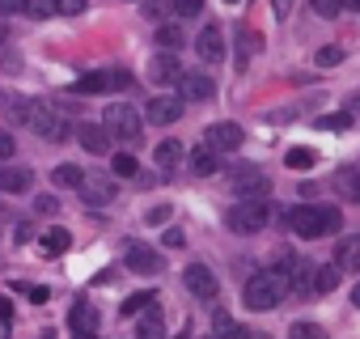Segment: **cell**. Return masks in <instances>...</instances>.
<instances>
[{
  "label": "cell",
  "instance_id": "f907efd6",
  "mask_svg": "<svg viewBox=\"0 0 360 339\" xmlns=\"http://www.w3.org/2000/svg\"><path fill=\"white\" fill-rule=\"evenodd\" d=\"M343 5H347V9H356V13H360V0H343Z\"/></svg>",
  "mask_w": 360,
  "mask_h": 339
},
{
  "label": "cell",
  "instance_id": "cb8c5ba5",
  "mask_svg": "<svg viewBox=\"0 0 360 339\" xmlns=\"http://www.w3.org/2000/svg\"><path fill=\"white\" fill-rule=\"evenodd\" d=\"M153 161H157L161 170H174L178 161H183V144H178V140H161V144L153 148Z\"/></svg>",
  "mask_w": 360,
  "mask_h": 339
},
{
  "label": "cell",
  "instance_id": "d6a6232c",
  "mask_svg": "<svg viewBox=\"0 0 360 339\" xmlns=\"http://www.w3.org/2000/svg\"><path fill=\"white\" fill-rule=\"evenodd\" d=\"M157 43L169 47V51H174V47H183V30H178V26H161V30H157Z\"/></svg>",
  "mask_w": 360,
  "mask_h": 339
},
{
  "label": "cell",
  "instance_id": "9c48e42d",
  "mask_svg": "<svg viewBox=\"0 0 360 339\" xmlns=\"http://www.w3.org/2000/svg\"><path fill=\"white\" fill-rule=\"evenodd\" d=\"M195 51H200L204 64H221L225 60V30L221 26H204L200 39H195Z\"/></svg>",
  "mask_w": 360,
  "mask_h": 339
},
{
  "label": "cell",
  "instance_id": "7c38bea8",
  "mask_svg": "<svg viewBox=\"0 0 360 339\" xmlns=\"http://www.w3.org/2000/svg\"><path fill=\"white\" fill-rule=\"evenodd\" d=\"M123 263H127L131 271H140V276H157V271L165 267V263H161V255H157L153 246H140V242H136V246H127Z\"/></svg>",
  "mask_w": 360,
  "mask_h": 339
},
{
  "label": "cell",
  "instance_id": "484cf974",
  "mask_svg": "<svg viewBox=\"0 0 360 339\" xmlns=\"http://www.w3.org/2000/svg\"><path fill=\"white\" fill-rule=\"evenodd\" d=\"M335 284H339V267H335V263L314 267V280H309V288H314V293H330Z\"/></svg>",
  "mask_w": 360,
  "mask_h": 339
},
{
  "label": "cell",
  "instance_id": "9a60e30c",
  "mask_svg": "<svg viewBox=\"0 0 360 339\" xmlns=\"http://www.w3.org/2000/svg\"><path fill=\"white\" fill-rule=\"evenodd\" d=\"M68 326H72V335H98V309L85 305V301H77L68 309Z\"/></svg>",
  "mask_w": 360,
  "mask_h": 339
},
{
  "label": "cell",
  "instance_id": "f1b7e54d",
  "mask_svg": "<svg viewBox=\"0 0 360 339\" xmlns=\"http://www.w3.org/2000/svg\"><path fill=\"white\" fill-rule=\"evenodd\" d=\"M284 161H288V170H309V165L318 161V153H314V148H288Z\"/></svg>",
  "mask_w": 360,
  "mask_h": 339
},
{
  "label": "cell",
  "instance_id": "bcb514c9",
  "mask_svg": "<svg viewBox=\"0 0 360 339\" xmlns=\"http://www.w3.org/2000/svg\"><path fill=\"white\" fill-rule=\"evenodd\" d=\"M9 318H13V305H9L5 297H0V322H9Z\"/></svg>",
  "mask_w": 360,
  "mask_h": 339
},
{
  "label": "cell",
  "instance_id": "30bf717a",
  "mask_svg": "<svg viewBox=\"0 0 360 339\" xmlns=\"http://www.w3.org/2000/svg\"><path fill=\"white\" fill-rule=\"evenodd\" d=\"M144 119L157 123V127L178 123V119H183V98H153V102L144 106Z\"/></svg>",
  "mask_w": 360,
  "mask_h": 339
},
{
  "label": "cell",
  "instance_id": "2e32d148",
  "mask_svg": "<svg viewBox=\"0 0 360 339\" xmlns=\"http://www.w3.org/2000/svg\"><path fill=\"white\" fill-rule=\"evenodd\" d=\"M77 191L85 196V204H89V208H98V204H110V200H115V183H110V179H85Z\"/></svg>",
  "mask_w": 360,
  "mask_h": 339
},
{
  "label": "cell",
  "instance_id": "8992f818",
  "mask_svg": "<svg viewBox=\"0 0 360 339\" xmlns=\"http://www.w3.org/2000/svg\"><path fill=\"white\" fill-rule=\"evenodd\" d=\"M267 191H271V183L259 165H242L233 174V196L238 200H267Z\"/></svg>",
  "mask_w": 360,
  "mask_h": 339
},
{
  "label": "cell",
  "instance_id": "52a82bcc",
  "mask_svg": "<svg viewBox=\"0 0 360 339\" xmlns=\"http://www.w3.org/2000/svg\"><path fill=\"white\" fill-rule=\"evenodd\" d=\"M178 89H183V102H212L217 98V81L208 72H183Z\"/></svg>",
  "mask_w": 360,
  "mask_h": 339
},
{
  "label": "cell",
  "instance_id": "836d02e7",
  "mask_svg": "<svg viewBox=\"0 0 360 339\" xmlns=\"http://www.w3.org/2000/svg\"><path fill=\"white\" fill-rule=\"evenodd\" d=\"M56 0H26V18H51Z\"/></svg>",
  "mask_w": 360,
  "mask_h": 339
},
{
  "label": "cell",
  "instance_id": "b9f144b4",
  "mask_svg": "<svg viewBox=\"0 0 360 339\" xmlns=\"http://www.w3.org/2000/svg\"><path fill=\"white\" fill-rule=\"evenodd\" d=\"M148 225H165L169 221V204H161V208H148V217H144Z\"/></svg>",
  "mask_w": 360,
  "mask_h": 339
},
{
  "label": "cell",
  "instance_id": "603a6c76",
  "mask_svg": "<svg viewBox=\"0 0 360 339\" xmlns=\"http://www.w3.org/2000/svg\"><path fill=\"white\" fill-rule=\"evenodd\" d=\"M191 170L200 179H208V174H217V148L212 144H200L195 153H191Z\"/></svg>",
  "mask_w": 360,
  "mask_h": 339
},
{
  "label": "cell",
  "instance_id": "83f0119b",
  "mask_svg": "<svg viewBox=\"0 0 360 339\" xmlns=\"http://www.w3.org/2000/svg\"><path fill=\"white\" fill-rule=\"evenodd\" d=\"M110 170H115V179H136L140 165H136L131 153H115V157H110Z\"/></svg>",
  "mask_w": 360,
  "mask_h": 339
},
{
  "label": "cell",
  "instance_id": "74e56055",
  "mask_svg": "<svg viewBox=\"0 0 360 339\" xmlns=\"http://www.w3.org/2000/svg\"><path fill=\"white\" fill-rule=\"evenodd\" d=\"M56 208H60L56 196H39V200H34V212H39V217H56Z\"/></svg>",
  "mask_w": 360,
  "mask_h": 339
},
{
  "label": "cell",
  "instance_id": "f546056e",
  "mask_svg": "<svg viewBox=\"0 0 360 339\" xmlns=\"http://www.w3.org/2000/svg\"><path fill=\"white\" fill-rule=\"evenodd\" d=\"M153 301H157L153 293H136V297H127V301H123V318H136V314H144Z\"/></svg>",
  "mask_w": 360,
  "mask_h": 339
},
{
  "label": "cell",
  "instance_id": "7a4b0ae2",
  "mask_svg": "<svg viewBox=\"0 0 360 339\" xmlns=\"http://www.w3.org/2000/svg\"><path fill=\"white\" fill-rule=\"evenodd\" d=\"M343 217L339 208H318V204H297L288 212V229L297 238H326V234H339Z\"/></svg>",
  "mask_w": 360,
  "mask_h": 339
},
{
  "label": "cell",
  "instance_id": "7402d4cb",
  "mask_svg": "<svg viewBox=\"0 0 360 339\" xmlns=\"http://www.w3.org/2000/svg\"><path fill=\"white\" fill-rule=\"evenodd\" d=\"M51 183H56V187H81V183H85V170L72 165V161H60V165L51 170Z\"/></svg>",
  "mask_w": 360,
  "mask_h": 339
},
{
  "label": "cell",
  "instance_id": "8d00e7d4",
  "mask_svg": "<svg viewBox=\"0 0 360 339\" xmlns=\"http://www.w3.org/2000/svg\"><path fill=\"white\" fill-rule=\"evenodd\" d=\"M339 60H343V47H322L318 51V68H335Z\"/></svg>",
  "mask_w": 360,
  "mask_h": 339
},
{
  "label": "cell",
  "instance_id": "816d5d0a",
  "mask_svg": "<svg viewBox=\"0 0 360 339\" xmlns=\"http://www.w3.org/2000/svg\"><path fill=\"white\" fill-rule=\"evenodd\" d=\"M225 5H242V0H225Z\"/></svg>",
  "mask_w": 360,
  "mask_h": 339
},
{
  "label": "cell",
  "instance_id": "e0dca14e",
  "mask_svg": "<svg viewBox=\"0 0 360 339\" xmlns=\"http://www.w3.org/2000/svg\"><path fill=\"white\" fill-rule=\"evenodd\" d=\"M335 267H339V271H360V238H339V246H335Z\"/></svg>",
  "mask_w": 360,
  "mask_h": 339
},
{
  "label": "cell",
  "instance_id": "1f68e13d",
  "mask_svg": "<svg viewBox=\"0 0 360 339\" xmlns=\"http://www.w3.org/2000/svg\"><path fill=\"white\" fill-rule=\"evenodd\" d=\"M318 127H322V132H347V127H352V115H322Z\"/></svg>",
  "mask_w": 360,
  "mask_h": 339
},
{
  "label": "cell",
  "instance_id": "ac0fdd59",
  "mask_svg": "<svg viewBox=\"0 0 360 339\" xmlns=\"http://www.w3.org/2000/svg\"><path fill=\"white\" fill-rule=\"evenodd\" d=\"M0 191H5V196H22V191H30V170H22V165L0 170Z\"/></svg>",
  "mask_w": 360,
  "mask_h": 339
},
{
  "label": "cell",
  "instance_id": "3957f363",
  "mask_svg": "<svg viewBox=\"0 0 360 339\" xmlns=\"http://www.w3.org/2000/svg\"><path fill=\"white\" fill-rule=\"evenodd\" d=\"M26 123H30V132H34V136H43L47 144H60V140H68V136H72L68 119H64L56 106H47V102H34Z\"/></svg>",
  "mask_w": 360,
  "mask_h": 339
},
{
  "label": "cell",
  "instance_id": "60d3db41",
  "mask_svg": "<svg viewBox=\"0 0 360 339\" xmlns=\"http://www.w3.org/2000/svg\"><path fill=\"white\" fill-rule=\"evenodd\" d=\"M165 246H169V250H183V246H187V234H183V229H165Z\"/></svg>",
  "mask_w": 360,
  "mask_h": 339
},
{
  "label": "cell",
  "instance_id": "d4e9b609",
  "mask_svg": "<svg viewBox=\"0 0 360 339\" xmlns=\"http://www.w3.org/2000/svg\"><path fill=\"white\" fill-rule=\"evenodd\" d=\"M68 246H72V234H68V229H47V234H43V242H39V250H43V255H64Z\"/></svg>",
  "mask_w": 360,
  "mask_h": 339
},
{
  "label": "cell",
  "instance_id": "c3c4849f",
  "mask_svg": "<svg viewBox=\"0 0 360 339\" xmlns=\"http://www.w3.org/2000/svg\"><path fill=\"white\" fill-rule=\"evenodd\" d=\"M5 43H9V30H5V26H0V51H5Z\"/></svg>",
  "mask_w": 360,
  "mask_h": 339
},
{
  "label": "cell",
  "instance_id": "ab89813d",
  "mask_svg": "<svg viewBox=\"0 0 360 339\" xmlns=\"http://www.w3.org/2000/svg\"><path fill=\"white\" fill-rule=\"evenodd\" d=\"M13 153H18V140H13L9 132H0V161H9Z\"/></svg>",
  "mask_w": 360,
  "mask_h": 339
},
{
  "label": "cell",
  "instance_id": "ffe728a7",
  "mask_svg": "<svg viewBox=\"0 0 360 339\" xmlns=\"http://www.w3.org/2000/svg\"><path fill=\"white\" fill-rule=\"evenodd\" d=\"M136 335H140V339H165V318H161V309H153V305H148V309L140 314Z\"/></svg>",
  "mask_w": 360,
  "mask_h": 339
},
{
  "label": "cell",
  "instance_id": "4316f807",
  "mask_svg": "<svg viewBox=\"0 0 360 339\" xmlns=\"http://www.w3.org/2000/svg\"><path fill=\"white\" fill-rule=\"evenodd\" d=\"M217 339H255L242 322H233L229 314H217Z\"/></svg>",
  "mask_w": 360,
  "mask_h": 339
},
{
  "label": "cell",
  "instance_id": "e575fe53",
  "mask_svg": "<svg viewBox=\"0 0 360 339\" xmlns=\"http://www.w3.org/2000/svg\"><path fill=\"white\" fill-rule=\"evenodd\" d=\"M309 5H314V13H318V18H339L343 0H309Z\"/></svg>",
  "mask_w": 360,
  "mask_h": 339
},
{
  "label": "cell",
  "instance_id": "44dd1931",
  "mask_svg": "<svg viewBox=\"0 0 360 339\" xmlns=\"http://www.w3.org/2000/svg\"><path fill=\"white\" fill-rule=\"evenodd\" d=\"M335 191L347 204H360V170H339V174H335Z\"/></svg>",
  "mask_w": 360,
  "mask_h": 339
},
{
  "label": "cell",
  "instance_id": "681fc988",
  "mask_svg": "<svg viewBox=\"0 0 360 339\" xmlns=\"http://www.w3.org/2000/svg\"><path fill=\"white\" fill-rule=\"evenodd\" d=\"M0 339H9V322H0Z\"/></svg>",
  "mask_w": 360,
  "mask_h": 339
},
{
  "label": "cell",
  "instance_id": "d590c367",
  "mask_svg": "<svg viewBox=\"0 0 360 339\" xmlns=\"http://www.w3.org/2000/svg\"><path fill=\"white\" fill-rule=\"evenodd\" d=\"M85 9H89V0H56V13H68V18H77Z\"/></svg>",
  "mask_w": 360,
  "mask_h": 339
},
{
  "label": "cell",
  "instance_id": "7dc6e473",
  "mask_svg": "<svg viewBox=\"0 0 360 339\" xmlns=\"http://www.w3.org/2000/svg\"><path fill=\"white\" fill-rule=\"evenodd\" d=\"M352 305H356V309H360V284H356V288H352Z\"/></svg>",
  "mask_w": 360,
  "mask_h": 339
},
{
  "label": "cell",
  "instance_id": "f35d334b",
  "mask_svg": "<svg viewBox=\"0 0 360 339\" xmlns=\"http://www.w3.org/2000/svg\"><path fill=\"white\" fill-rule=\"evenodd\" d=\"M200 5H204V0H174V13H178V18H195Z\"/></svg>",
  "mask_w": 360,
  "mask_h": 339
},
{
  "label": "cell",
  "instance_id": "ee69618b",
  "mask_svg": "<svg viewBox=\"0 0 360 339\" xmlns=\"http://www.w3.org/2000/svg\"><path fill=\"white\" fill-rule=\"evenodd\" d=\"M26 297H30V301H47V297H51V293H47V288H43V284H34V288H30V284H26Z\"/></svg>",
  "mask_w": 360,
  "mask_h": 339
},
{
  "label": "cell",
  "instance_id": "d6986e66",
  "mask_svg": "<svg viewBox=\"0 0 360 339\" xmlns=\"http://www.w3.org/2000/svg\"><path fill=\"white\" fill-rule=\"evenodd\" d=\"M72 89L77 94H115V77L110 72H85V77H77Z\"/></svg>",
  "mask_w": 360,
  "mask_h": 339
},
{
  "label": "cell",
  "instance_id": "5b68a950",
  "mask_svg": "<svg viewBox=\"0 0 360 339\" xmlns=\"http://www.w3.org/2000/svg\"><path fill=\"white\" fill-rule=\"evenodd\" d=\"M102 127L115 136V140H136L140 136V115L127 106V102H110L102 110Z\"/></svg>",
  "mask_w": 360,
  "mask_h": 339
},
{
  "label": "cell",
  "instance_id": "277c9868",
  "mask_svg": "<svg viewBox=\"0 0 360 339\" xmlns=\"http://www.w3.org/2000/svg\"><path fill=\"white\" fill-rule=\"evenodd\" d=\"M267 221H271V204L267 200H242L229 212V229L233 234H259V229H267Z\"/></svg>",
  "mask_w": 360,
  "mask_h": 339
},
{
  "label": "cell",
  "instance_id": "5bb4252c",
  "mask_svg": "<svg viewBox=\"0 0 360 339\" xmlns=\"http://www.w3.org/2000/svg\"><path fill=\"white\" fill-rule=\"evenodd\" d=\"M77 140H81V148H85V153H98V157H102V153H110V132H106V127H98V123H81V127H77Z\"/></svg>",
  "mask_w": 360,
  "mask_h": 339
},
{
  "label": "cell",
  "instance_id": "4dcf8cb0",
  "mask_svg": "<svg viewBox=\"0 0 360 339\" xmlns=\"http://www.w3.org/2000/svg\"><path fill=\"white\" fill-rule=\"evenodd\" d=\"M288 339H326V331H322L318 322H292Z\"/></svg>",
  "mask_w": 360,
  "mask_h": 339
},
{
  "label": "cell",
  "instance_id": "8fae6325",
  "mask_svg": "<svg viewBox=\"0 0 360 339\" xmlns=\"http://www.w3.org/2000/svg\"><path fill=\"white\" fill-rule=\"evenodd\" d=\"M204 136H208L204 144H212L217 153H233V148H242V136H246V132H242L238 123H212Z\"/></svg>",
  "mask_w": 360,
  "mask_h": 339
},
{
  "label": "cell",
  "instance_id": "ba28073f",
  "mask_svg": "<svg viewBox=\"0 0 360 339\" xmlns=\"http://www.w3.org/2000/svg\"><path fill=\"white\" fill-rule=\"evenodd\" d=\"M183 284H187V293L200 297V301H212V297H217V276H212L204 263H191V267L183 271Z\"/></svg>",
  "mask_w": 360,
  "mask_h": 339
},
{
  "label": "cell",
  "instance_id": "f6af8a7d",
  "mask_svg": "<svg viewBox=\"0 0 360 339\" xmlns=\"http://www.w3.org/2000/svg\"><path fill=\"white\" fill-rule=\"evenodd\" d=\"M271 9H276V18H288L292 13V0H271Z\"/></svg>",
  "mask_w": 360,
  "mask_h": 339
},
{
  "label": "cell",
  "instance_id": "4fadbf2b",
  "mask_svg": "<svg viewBox=\"0 0 360 339\" xmlns=\"http://www.w3.org/2000/svg\"><path fill=\"white\" fill-rule=\"evenodd\" d=\"M148 77H153L157 85H178V81H183V68H178V60L161 47V56L148 60Z\"/></svg>",
  "mask_w": 360,
  "mask_h": 339
},
{
  "label": "cell",
  "instance_id": "7bdbcfd3",
  "mask_svg": "<svg viewBox=\"0 0 360 339\" xmlns=\"http://www.w3.org/2000/svg\"><path fill=\"white\" fill-rule=\"evenodd\" d=\"M0 13H26V0H0Z\"/></svg>",
  "mask_w": 360,
  "mask_h": 339
},
{
  "label": "cell",
  "instance_id": "6da1fadb",
  "mask_svg": "<svg viewBox=\"0 0 360 339\" xmlns=\"http://www.w3.org/2000/svg\"><path fill=\"white\" fill-rule=\"evenodd\" d=\"M288 288H292V284H288L284 271H255V276L246 280V288H242V301H246L255 314H267V309H276V305L284 301Z\"/></svg>",
  "mask_w": 360,
  "mask_h": 339
}]
</instances>
